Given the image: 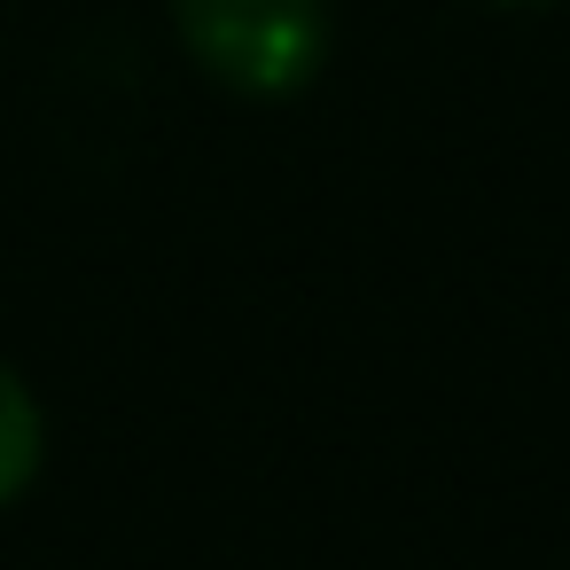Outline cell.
<instances>
[{
  "instance_id": "cell-1",
  "label": "cell",
  "mask_w": 570,
  "mask_h": 570,
  "mask_svg": "<svg viewBox=\"0 0 570 570\" xmlns=\"http://www.w3.org/2000/svg\"><path fill=\"white\" fill-rule=\"evenodd\" d=\"M180 48L250 102H289L321 79L336 24L328 0H173Z\"/></svg>"
},
{
  "instance_id": "cell-2",
  "label": "cell",
  "mask_w": 570,
  "mask_h": 570,
  "mask_svg": "<svg viewBox=\"0 0 570 570\" xmlns=\"http://www.w3.org/2000/svg\"><path fill=\"white\" fill-rule=\"evenodd\" d=\"M40 453H48V422H40V399L32 383L0 360V508H9L32 476H40Z\"/></svg>"
},
{
  "instance_id": "cell-3",
  "label": "cell",
  "mask_w": 570,
  "mask_h": 570,
  "mask_svg": "<svg viewBox=\"0 0 570 570\" xmlns=\"http://www.w3.org/2000/svg\"><path fill=\"white\" fill-rule=\"evenodd\" d=\"M492 9H547V0H492Z\"/></svg>"
}]
</instances>
